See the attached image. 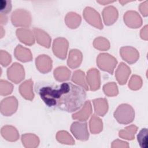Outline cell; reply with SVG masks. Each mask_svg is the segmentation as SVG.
<instances>
[{
    "label": "cell",
    "mask_w": 148,
    "mask_h": 148,
    "mask_svg": "<svg viewBox=\"0 0 148 148\" xmlns=\"http://www.w3.org/2000/svg\"><path fill=\"white\" fill-rule=\"evenodd\" d=\"M12 61V57L10 54L5 50H1L0 51V62L3 66H7Z\"/></svg>",
    "instance_id": "d590c367"
},
{
    "label": "cell",
    "mask_w": 148,
    "mask_h": 148,
    "mask_svg": "<svg viewBox=\"0 0 148 148\" xmlns=\"http://www.w3.org/2000/svg\"><path fill=\"white\" fill-rule=\"evenodd\" d=\"M138 127L135 125H131L120 130L119 132V136L122 139L131 140L134 139Z\"/></svg>",
    "instance_id": "f1b7e54d"
},
{
    "label": "cell",
    "mask_w": 148,
    "mask_h": 148,
    "mask_svg": "<svg viewBox=\"0 0 148 148\" xmlns=\"http://www.w3.org/2000/svg\"><path fill=\"white\" fill-rule=\"evenodd\" d=\"M113 115L120 124H128L133 121L135 118V111L130 105L122 103L117 108Z\"/></svg>",
    "instance_id": "7a4b0ae2"
},
{
    "label": "cell",
    "mask_w": 148,
    "mask_h": 148,
    "mask_svg": "<svg viewBox=\"0 0 148 148\" xmlns=\"http://www.w3.org/2000/svg\"><path fill=\"white\" fill-rule=\"evenodd\" d=\"M36 92L48 107L66 112H73L80 109L86 98L84 89L70 82L56 85L41 82L36 87Z\"/></svg>",
    "instance_id": "6da1fadb"
},
{
    "label": "cell",
    "mask_w": 148,
    "mask_h": 148,
    "mask_svg": "<svg viewBox=\"0 0 148 148\" xmlns=\"http://www.w3.org/2000/svg\"><path fill=\"white\" fill-rule=\"evenodd\" d=\"M12 3L10 1L0 0V12L1 14L6 15L11 11Z\"/></svg>",
    "instance_id": "8d00e7d4"
},
{
    "label": "cell",
    "mask_w": 148,
    "mask_h": 148,
    "mask_svg": "<svg viewBox=\"0 0 148 148\" xmlns=\"http://www.w3.org/2000/svg\"><path fill=\"white\" fill-rule=\"evenodd\" d=\"M0 17H1V18H0L1 24H6L7 21H8V17H6V16L1 13V16Z\"/></svg>",
    "instance_id": "60d3db41"
},
{
    "label": "cell",
    "mask_w": 148,
    "mask_h": 148,
    "mask_svg": "<svg viewBox=\"0 0 148 148\" xmlns=\"http://www.w3.org/2000/svg\"><path fill=\"white\" fill-rule=\"evenodd\" d=\"M111 147L112 148H117V147L128 148L129 147V145L127 142H124L119 139H116L112 142Z\"/></svg>",
    "instance_id": "74e56055"
},
{
    "label": "cell",
    "mask_w": 148,
    "mask_h": 148,
    "mask_svg": "<svg viewBox=\"0 0 148 148\" xmlns=\"http://www.w3.org/2000/svg\"><path fill=\"white\" fill-rule=\"evenodd\" d=\"M98 3H99L100 4H102V5H106V4H108V3H112V2H114V1H97Z\"/></svg>",
    "instance_id": "b9f144b4"
},
{
    "label": "cell",
    "mask_w": 148,
    "mask_h": 148,
    "mask_svg": "<svg viewBox=\"0 0 148 148\" xmlns=\"http://www.w3.org/2000/svg\"><path fill=\"white\" fill-rule=\"evenodd\" d=\"M13 90V86L12 83L6 80H1L0 82V94L1 95L10 94Z\"/></svg>",
    "instance_id": "e575fe53"
},
{
    "label": "cell",
    "mask_w": 148,
    "mask_h": 148,
    "mask_svg": "<svg viewBox=\"0 0 148 148\" xmlns=\"http://www.w3.org/2000/svg\"><path fill=\"white\" fill-rule=\"evenodd\" d=\"M142 86V80L141 77L136 75H132L129 81V88L132 90H138L141 88Z\"/></svg>",
    "instance_id": "836d02e7"
},
{
    "label": "cell",
    "mask_w": 148,
    "mask_h": 148,
    "mask_svg": "<svg viewBox=\"0 0 148 148\" xmlns=\"http://www.w3.org/2000/svg\"><path fill=\"white\" fill-rule=\"evenodd\" d=\"M82 21L80 16L75 12H69L66 14L65 17V22L66 25L71 29L77 28Z\"/></svg>",
    "instance_id": "d4e9b609"
},
{
    "label": "cell",
    "mask_w": 148,
    "mask_h": 148,
    "mask_svg": "<svg viewBox=\"0 0 148 148\" xmlns=\"http://www.w3.org/2000/svg\"><path fill=\"white\" fill-rule=\"evenodd\" d=\"M137 139L138 143L142 148H147V129L146 128H142L138 134Z\"/></svg>",
    "instance_id": "d6a6232c"
},
{
    "label": "cell",
    "mask_w": 148,
    "mask_h": 148,
    "mask_svg": "<svg viewBox=\"0 0 148 148\" xmlns=\"http://www.w3.org/2000/svg\"><path fill=\"white\" fill-rule=\"evenodd\" d=\"M57 140L62 143L65 145H73L75 144V140L73 137L65 131H60L56 134Z\"/></svg>",
    "instance_id": "f546056e"
},
{
    "label": "cell",
    "mask_w": 148,
    "mask_h": 148,
    "mask_svg": "<svg viewBox=\"0 0 148 148\" xmlns=\"http://www.w3.org/2000/svg\"><path fill=\"white\" fill-rule=\"evenodd\" d=\"M1 133L3 138L10 142H15L19 138L17 130L12 125H5L1 130Z\"/></svg>",
    "instance_id": "7402d4cb"
},
{
    "label": "cell",
    "mask_w": 148,
    "mask_h": 148,
    "mask_svg": "<svg viewBox=\"0 0 148 148\" xmlns=\"http://www.w3.org/2000/svg\"><path fill=\"white\" fill-rule=\"evenodd\" d=\"M72 81L75 83L80 86L84 90H89V87L86 81V77L83 71L81 70H76L73 72L72 76Z\"/></svg>",
    "instance_id": "4316f807"
},
{
    "label": "cell",
    "mask_w": 148,
    "mask_h": 148,
    "mask_svg": "<svg viewBox=\"0 0 148 148\" xmlns=\"http://www.w3.org/2000/svg\"><path fill=\"white\" fill-rule=\"evenodd\" d=\"M35 64L39 72L42 73H46L51 70L52 60L47 55L41 54L36 58Z\"/></svg>",
    "instance_id": "4fadbf2b"
},
{
    "label": "cell",
    "mask_w": 148,
    "mask_h": 148,
    "mask_svg": "<svg viewBox=\"0 0 148 148\" xmlns=\"http://www.w3.org/2000/svg\"><path fill=\"white\" fill-rule=\"evenodd\" d=\"M54 77L58 82L68 80L71 76V72L66 66H61L56 68L53 72Z\"/></svg>",
    "instance_id": "484cf974"
},
{
    "label": "cell",
    "mask_w": 148,
    "mask_h": 148,
    "mask_svg": "<svg viewBox=\"0 0 148 148\" xmlns=\"http://www.w3.org/2000/svg\"><path fill=\"white\" fill-rule=\"evenodd\" d=\"M11 21L15 27H28L31 24V15L27 10L17 9L12 13Z\"/></svg>",
    "instance_id": "3957f363"
},
{
    "label": "cell",
    "mask_w": 148,
    "mask_h": 148,
    "mask_svg": "<svg viewBox=\"0 0 148 148\" xmlns=\"http://www.w3.org/2000/svg\"><path fill=\"white\" fill-rule=\"evenodd\" d=\"M70 130L73 135L77 140L86 141L88 139L89 133L87 123L75 121L72 124Z\"/></svg>",
    "instance_id": "ba28073f"
},
{
    "label": "cell",
    "mask_w": 148,
    "mask_h": 148,
    "mask_svg": "<svg viewBox=\"0 0 148 148\" xmlns=\"http://www.w3.org/2000/svg\"><path fill=\"white\" fill-rule=\"evenodd\" d=\"M86 81L91 91L98 90L101 86V76L99 71L96 68H91L87 72Z\"/></svg>",
    "instance_id": "30bf717a"
},
{
    "label": "cell",
    "mask_w": 148,
    "mask_h": 148,
    "mask_svg": "<svg viewBox=\"0 0 148 148\" xmlns=\"http://www.w3.org/2000/svg\"><path fill=\"white\" fill-rule=\"evenodd\" d=\"M18 108L17 99L14 96L4 98L1 102V113L5 116H10L14 113Z\"/></svg>",
    "instance_id": "9c48e42d"
},
{
    "label": "cell",
    "mask_w": 148,
    "mask_h": 148,
    "mask_svg": "<svg viewBox=\"0 0 148 148\" xmlns=\"http://www.w3.org/2000/svg\"><path fill=\"white\" fill-rule=\"evenodd\" d=\"M93 46L97 50L106 51L110 48V43L106 38L99 36L94 39Z\"/></svg>",
    "instance_id": "4dcf8cb0"
},
{
    "label": "cell",
    "mask_w": 148,
    "mask_h": 148,
    "mask_svg": "<svg viewBox=\"0 0 148 148\" xmlns=\"http://www.w3.org/2000/svg\"><path fill=\"white\" fill-rule=\"evenodd\" d=\"M21 142L26 148H35L39 144V139L35 134H25L21 136Z\"/></svg>",
    "instance_id": "cb8c5ba5"
},
{
    "label": "cell",
    "mask_w": 148,
    "mask_h": 148,
    "mask_svg": "<svg viewBox=\"0 0 148 148\" xmlns=\"http://www.w3.org/2000/svg\"><path fill=\"white\" fill-rule=\"evenodd\" d=\"M130 73L131 69L130 67L125 63L120 62L115 72V76L117 82L120 85L125 84L127 83Z\"/></svg>",
    "instance_id": "2e32d148"
},
{
    "label": "cell",
    "mask_w": 148,
    "mask_h": 148,
    "mask_svg": "<svg viewBox=\"0 0 148 148\" xmlns=\"http://www.w3.org/2000/svg\"><path fill=\"white\" fill-rule=\"evenodd\" d=\"M19 92L25 99L32 101L34 97L33 92V80L31 79L25 80L19 86Z\"/></svg>",
    "instance_id": "ac0fdd59"
},
{
    "label": "cell",
    "mask_w": 148,
    "mask_h": 148,
    "mask_svg": "<svg viewBox=\"0 0 148 148\" xmlns=\"http://www.w3.org/2000/svg\"><path fill=\"white\" fill-rule=\"evenodd\" d=\"M16 34L18 40L26 45L31 46L35 43L34 32L29 29L25 28H18L16 30Z\"/></svg>",
    "instance_id": "5bb4252c"
},
{
    "label": "cell",
    "mask_w": 148,
    "mask_h": 148,
    "mask_svg": "<svg viewBox=\"0 0 148 148\" xmlns=\"http://www.w3.org/2000/svg\"><path fill=\"white\" fill-rule=\"evenodd\" d=\"M83 60V55L82 52L77 49H72L68 56L67 60V65L72 69H75L79 67Z\"/></svg>",
    "instance_id": "ffe728a7"
},
{
    "label": "cell",
    "mask_w": 148,
    "mask_h": 148,
    "mask_svg": "<svg viewBox=\"0 0 148 148\" xmlns=\"http://www.w3.org/2000/svg\"><path fill=\"white\" fill-rule=\"evenodd\" d=\"M83 15L86 21L90 25L99 29L103 28L101 16L94 8L90 6L86 7L83 10Z\"/></svg>",
    "instance_id": "5b68a950"
},
{
    "label": "cell",
    "mask_w": 148,
    "mask_h": 148,
    "mask_svg": "<svg viewBox=\"0 0 148 148\" xmlns=\"http://www.w3.org/2000/svg\"><path fill=\"white\" fill-rule=\"evenodd\" d=\"M14 54L15 57L23 62H29L32 60V54L30 50L20 45L16 46L14 49Z\"/></svg>",
    "instance_id": "44dd1931"
},
{
    "label": "cell",
    "mask_w": 148,
    "mask_h": 148,
    "mask_svg": "<svg viewBox=\"0 0 148 148\" xmlns=\"http://www.w3.org/2000/svg\"><path fill=\"white\" fill-rule=\"evenodd\" d=\"M117 64V61L113 56L106 53H100L97 58V64L102 71L108 72L110 74L113 73L114 69Z\"/></svg>",
    "instance_id": "277c9868"
},
{
    "label": "cell",
    "mask_w": 148,
    "mask_h": 148,
    "mask_svg": "<svg viewBox=\"0 0 148 148\" xmlns=\"http://www.w3.org/2000/svg\"><path fill=\"white\" fill-rule=\"evenodd\" d=\"M92 113V106L90 101L88 100L84 102L83 108L78 112L73 113L72 116L74 120H78L80 121H86Z\"/></svg>",
    "instance_id": "e0dca14e"
},
{
    "label": "cell",
    "mask_w": 148,
    "mask_h": 148,
    "mask_svg": "<svg viewBox=\"0 0 148 148\" xmlns=\"http://www.w3.org/2000/svg\"><path fill=\"white\" fill-rule=\"evenodd\" d=\"M102 14L103 22L106 25H111L114 24L119 16L118 11L113 6L105 7L102 11Z\"/></svg>",
    "instance_id": "9a60e30c"
},
{
    "label": "cell",
    "mask_w": 148,
    "mask_h": 148,
    "mask_svg": "<svg viewBox=\"0 0 148 148\" xmlns=\"http://www.w3.org/2000/svg\"><path fill=\"white\" fill-rule=\"evenodd\" d=\"M104 94L108 97H114L119 94L117 86L114 82H109L103 86Z\"/></svg>",
    "instance_id": "1f68e13d"
},
{
    "label": "cell",
    "mask_w": 148,
    "mask_h": 148,
    "mask_svg": "<svg viewBox=\"0 0 148 148\" xmlns=\"http://www.w3.org/2000/svg\"><path fill=\"white\" fill-rule=\"evenodd\" d=\"M140 35L142 39L147 40L148 39L147 37V25H146L143 28L140 30Z\"/></svg>",
    "instance_id": "ab89813d"
},
{
    "label": "cell",
    "mask_w": 148,
    "mask_h": 148,
    "mask_svg": "<svg viewBox=\"0 0 148 148\" xmlns=\"http://www.w3.org/2000/svg\"><path fill=\"white\" fill-rule=\"evenodd\" d=\"M94 111L97 115L103 116L108 110V103L106 98H96L92 100Z\"/></svg>",
    "instance_id": "603a6c76"
},
{
    "label": "cell",
    "mask_w": 148,
    "mask_h": 148,
    "mask_svg": "<svg viewBox=\"0 0 148 148\" xmlns=\"http://www.w3.org/2000/svg\"><path fill=\"white\" fill-rule=\"evenodd\" d=\"M68 46V41L65 38L59 37L55 39L52 46L54 54L61 60H65L66 57Z\"/></svg>",
    "instance_id": "52a82bcc"
},
{
    "label": "cell",
    "mask_w": 148,
    "mask_h": 148,
    "mask_svg": "<svg viewBox=\"0 0 148 148\" xmlns=\"http://www.w3.org/2000/svg\"><path fill=\"white\" fill-rule=\"evenodd\" d=\"M125 24L130 28H138L142 25V19L140 15L135 11L128 10L123 16Z\"/></svg>",
    "instance_id": "8fae6325"
},
{
    "label": "cell",
    "mask_w": 148,
    "mask_h": 148,
    "mask_svg": "<svg viewBox=\"0 0 148 148\" xmlns=\"http://www.w3.org/2000/svg\"><path fill=\"white\" fill-rule=\"evenodd\" d=\"M147 6H148V1H145V2L141 3L139 6V11L140 12L141 14L145 17H146L148 14Z\"/></svg>",
    "instance_id": "f35d334b"
},
{
    "label": "cell",
    "mask_w": 148,
    "mask_h": 148,
    "mask_svg": "<svg viewBox=\"0 0 148 148\" xmlns=\"http://www.w3.org/2000/svg\"><path fill=\"white\" fill-rule=\"evenodd\" d=\"M33 32L38 43L45 47H50L51 39L46 32L41 29L34 28L33 29Z\"/></svg>",
    "instance_id": "d6986e66"
},
{
    "label": "cell",
    "mask_w": 148,
    "mask_h": 148,
    "mask_svg": "<svg viewBox=\"0 0 148 148\" xmlns=\"http://www.w3.org/2000/svg\"><path fill=\"white\" fill-rule=\"evenodd\" d=\"M7 76L12 82L18 84L25 77V71L23 65L17 62H14L8 69Z\"/></svg>",
    "instance_id": "8992f818"
},
{
    "label": "cell",
    "mask_w": 148,
    "mask_h": 148,
    "mask_svg": "<svg viewBox=\"0 0 148 148\" xmlns=\"http://www.w3.org/2000/svg\"><path fill=\"white\" fill-rule=\"evenodd\" d=\"M90 132L93 134H99L102 131L103 123L102 120L95 114H93L89 122Z\"/></svg>",
    "instance_id": "83f0119b"
},
{
    "label": "cell",
    "mask_w": 148,
    "mask_h": 148,
    "mask_svg": "<svg viewBox=\"0 0 148 148\" xmlns=\"http://www.w3.org/2000/svg\"><path fill=\"white\" fill-rule=\"evenodd\" d=\"M120 54L121 58L130 64L136 62L139 57L138 51L131 46L122 47L120 49Z\"/></svg>",
    "instance_id": "7c38bea8"
}]
</instances>
